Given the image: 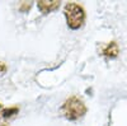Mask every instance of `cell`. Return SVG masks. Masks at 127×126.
I'll return each instance as SVG.
<instances>
[{"label":"cell","mask_w":127,"mask_h":126,"mask_svg":"<svg viewBox=\"0 0 127 126\" xmlns=\"http://www.w3.org/2000/svg\"><path fill=\"white\" fill-rule=\"evenodd\" d=\"M60 8V1H56V0H52V1H47V0H42V1H38V9L42 13H50L54 12V10Z\"/></svg>","instance_id":"obj_3"},{"label":"cell","mask_w":127,"mask_h":126,"mask_svg":"<svg viewBox=\"0 0 127 126\" xmlns=\"http://www.w3.org/2000/svg\"><path fill=\"white\" fill-rule=\"evenodd\" d=\"M31 6H32V3H20L19 4V10L20 12H28Z\"/></svg>","instance_id":"obj_6"},{"label":"cell","mask_w":127,"mask_h":126,"mask_svg":"<svg viewBox=\"0 0 127 126\" xmlns=\"http://www.w3.org/2000/svg\"><path fill=\"white\" fill-rule=\"evenodd\" d=\"M62 112H64L66 119L78 120V119L83 117L84 115H85L87 106L84 104V102L80 98L72 96V97H70L65 101V103H64V106H62Z\"/></svg>","instance_id":"obj_2"},{"label":"cell","mask_w":127,"mask_h":126,"mask_svg":"<svg viewBox=\"0 0 127 126\" xmlns=\"http://www.w3.org/2000/svg\"><path fill=\"white\" fill-rule=\"evenodd\" d=\"M19 112V108L18 107H9V108H4L1 112H0V117H3V119H10V117H13L15 116V115Z\"/></svg>","instance_id":"obj_5"},{"label":"cell","mask_w":127,"mask_h":126,"mask_svg":"<svg viewBox=\"0 0 127 126\" xmlns=\"http://www.w3.org/2000/svg\"><path fill=\"white\" fill-rule=\"evenodd\" d=\"M118 52H120V47L117 45V42L112 41V42H109L108 45L104 46L102 54L104 56H107V57H116V56L118 55Z\"/></svg>","instance_id":"obj_4"},{"label":"cell","mask_w":127,"mask_h":126,"mask_svg":"<svg viewBox=\"0 0 127 126\" xmlns=\"http://www.w3.org/2000/svg\"><path fill=\"white\" fill-rule=\"evenodd\" d=\"M64 14L66 17V22L67 26L71 29H78L84 24L85 20V12L81 5L76 4V3H69L65 5L64 9Z\"/></svg>","instance_id":"obj_1"},{"label":"cell","mask_w":127,"mask_h":126,"mask_svg":"<svg viewBox=\"0 0 127 126\" xmlns=\"http://www.w3.org/2000/svg\"><path fill=\"white\" fill-rule=\"evenodd\" d=\"M6 70V65L4 64L3 61H0V73H4Z\"/></svg>","instance_id":"obj_7"}]
</instances>
